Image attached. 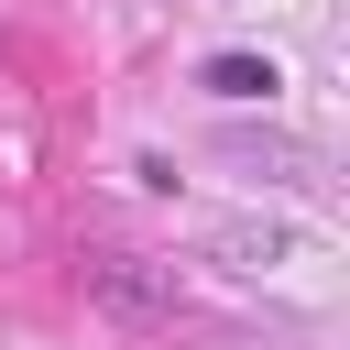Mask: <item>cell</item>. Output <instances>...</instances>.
I'll return each mask as SVG.
<instances>
[{"instance_id":"obj_1","label":"cell","mask_w":350,"mask_h":350,"mask_svg":"<svg viewBox=\"0 0 350 350\" xmlns=\"http://www.w3.org/2000/svg\"><path fill=\"white\" fill-rule=\"evenodd\" d=\"M88 295H98L109 317H142V328H175V317H186L175 262H142V252H88Z\"/></svg>"},{"instance_id":"obj_2","label":"cell","mask_w":350,"mask_h":350,"mask_svg":"<svg viewBox=\"0 0 350 350\" xmlns=\"http://www.w3.org/2000/svg\"><path fill=\"white\" fill-rule=\"evenodd\" d=\"M284 77L262 66V55H208V98H273Z\"/></svg>"}]
</instances>
